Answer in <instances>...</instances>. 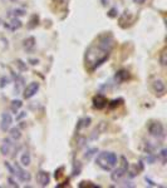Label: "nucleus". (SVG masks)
<instances>
[{
  "label": "nucleus",
  "mask_w": 167,
  "mask_h": 188,
  "mask_svg": "<svg viewBox=\"0 0 167 188\" xmlns=\"http://www.w3.org/2000/svg\"><path fill=\"white\" fill-rule=\"evenodd\" d=\"M15 141H13L12 138H5L3 141V144H2V147H0V152H2V154L4 155H10L13 152V149L16 147L15 145Z\"/></svg>",
  "instance_id": "nucleus-7"
},
{
  "label": "nucleus",
  "mask_w": 167,
  "mask_h": 188,
  "mask_svg": "<svg viewBox=\"0 0 167 188\" xmlns=\"http://www.w3.org/2000/svg\"><path fill=\"white\" fill-rule=\"evenodd\" d=\"M16 67L19 68V70L20 71H27L28 70V67H27V64H25V63L22 60V59H16Z\"/></svg>",
  "instance_id": "nucleus-24"
},
{
  "label": "nucleus",
  "mask_w": 167,
  "mask_h": 188,
  "mask_svg": "<svg viewBox=\"0 0 167 188\" xmlns=\"http://www.w3.org/2000/svg\"><path fill=\"white\" fill-rule=\"evenodd\" d=\"M35 179H37V183H38L40 187H47V186L50 183V174H49V172H47V171H39V172L37 173Z\"/></svg>",
  "instance_id": "nucleus-10"
},
{
  "label": "nucleus",
  "mask_w": 167,
  "mask_h": 188,
  "mask_svg": "<svg viewBox=\"0 0 167 188\" xmlns=\"http://www.w3.org/2000/svg\"><path fill=\"white\" fill-rule=\"evenodd\" d=\"M98 153V149L96 148V147H93V148H89V149H87V152L84 153V159H87V161H89L93 155H96Z\"/></svg>",
  "instance_id": "nucleus-21"
},
{
  "label": "nucleus",
  "mask_w": 167,
  "mask_h": 188,
  "mask_svg": "<svg viewBox=\"0 0 167 188\" xmlns=\"http://www.w3.org/2000/svg\"><path fill=\"white\" fill-rule=\"evenodd\" d=\"M113 48V38L111 34L99 37L96 45H91L86 51V67L89 71L98 69L104 61H107Z\"/></svg>",
  "instance_id": "nucleus-1"
},
{
  "label": "nucleus",
  "mask_w": 167,
  "mask_h": 188,
  "mask_svg": "<svg viewBox=\"0 0 167 188\" xmlns=\"http://www.w3.org/2000/svg\"><path fill=\"white\" fill-rule=\"evenodd\" d=\"M24 117H27V112H22L20 114H18L15 119H16V120H20V119H22V118H24Z\"/></svg>",
  "instance_id": "nucleus-34"
},
{
  "label": "nucleus",
  "mask_w": 167,
  "mask_h": 188,
  "mask_svg": "<svg viewBox=\"0 0 167 188\" xmlns=\"http://www.w3.org/2000/svg\"><path fill=\"white\" fill-rule=\"evenodd\" d=\"M144 181L147 182V183H148L151 187H157V183H155L152 179H150V178H148V177H144Z\"/></svg>",
  "instance_id": "nucleus-33"
},
{
  "label": "nucleus",
  "mask_w": 167,
  "mask_h": 188,
  "mask_svg": "<svg viewBox=\"0 0 167 188\" xmlns=\"http://www.w3.org/2000/svg\"><path fill=\"white\" fill-rule=\"evenodd\" d=\"M148 133L150 135L155 137L156 139L165 138V127L160 122H151L148 124Z\"/></svg>",
  "instance_id": "nucleus-4"
},
{
  "label": "nucleus",
  "mask_w": 167,
  "mask_h": 188,
  "mask_svg": "<svg viewBox=\"0 0 167 188\" xmlns=\"http://www.w3.org/2000/svg\"><path fill=\"white\" fill-rule=\"evenodd\" d=\"M20 163H22L23 167H28L30 163H32V157H30V153L27 151L22 154V157H20Z\"/></svg>",
  "instance_id": "nucleus-18"
},
{
  "label": "nucleus",
  "mask_w": 167,
  "mask_h": 188,
  "mask_svg": "<svg viewBox=\"0 0 167 188\" xmlns=\"http://www.w3.org/2000/svg\"><path fill=\"white\" fill-rule=\"evenodd\" d=\"M152 88H153V90H155L156 93H158V94H163L165 90H166L165 83H163V80H161V79L155 80V82L152 83Z\"/></svg>",
  "instance_id": "nucleus-15"
},
{
  "label": "nucleus",
  "mask_w": 167,
  "mask_h": 188,
  "mask_svg": "<svg viewBox=\"0 0 167 188\" xmlns=\"http://www.w3.org/2000/svg\"><path fill=\"white\" fill-rule=\"evenodd\" d=\"M106 131H107V123H106V122H101V123L98 124V127H96L94 131L92 132V134H91V139H96V138H98L99 135H101L102 133H104Z\"/></svg>",
  "instance_id": "nucleus-13"
},
{
  "label": "nucleus",
  "mask_w": 167,
  "mask_h": 188,
  "mask_svg": "<svg viewBox=\"0 0 167 188\" xmlns=\"http://www.w3.org/2000/svg\"><path fill=\"white\" fill-rule=\"evenodd\" d=\"M25 10L24 9H14L10 12V15H12L13 18H19V16H24L25 15Z\"/></svg>",
  "instance_id": "nucleus-22"
},
{
  "label": "nucleus",
  "mask_w": 167,
  "mask_h": 188,
  "mask_svg": "<svg viewBox=\"0 0 167 188\" xmlns=\"http://www.w3.org/2000/svg\"><path fill=\"white\" fill-rule=\"evenodd\" d=\"M22 131H20L19 127H13V128H10V138H12L13 141H19L20 138H22Z\"/></svg>",
  "instance_id": "nucleus-17"
},
{
  "label": "nucleus",
  "mask_w": 167,
  "mask_h": 188,
  "mask_svg": "<svg viewBox=\"0 0 167 188\" xmlns=\"http://www.w3.org/2000/svg\"><path fill=\"white\" fill-rule=\"evenodd\" d=\"M158 157H160L161 161H162V164H166V162H167V149L166 148H162L160 151V153H158Z\"/></svg>",
  "instance_id": "nucleus-25"
},
{
  "label": "nucleus",
  "mask_w": 167,
  "mask_h": 188,
  "mask_svg": "<svg viewBox=\"0 0 167 188\" xmlns=\"http://www.w3.org/2000/svg\"><path fill=\"white\" fill-rule=\"evenodd\" d=\"M92 103H93V107H94L96 109L101 110V109H104V108L107 107L108 100H107V98H106V97L103 96V94H97V96L93 97Z\"/></svg>",
  "instance_id": "nucleus-9"
},
{
  "label": "nucleus",
  "mask_w": 167,
  "mask_h": 188,
  "mask_svg": "<svg viewBox=\"0 0 167 188\" xmlns=\"http://www.w3.org/2000/svg\"><path fill=\"white\" fill-rule=\"evenodd\" d=\"M29 63L32 65H37V64H39V60L38 59H29Z\"/></svg>",
  "instance_id": "nucleus-35"
},
{
  "label": "nucleus",
  "mask_w": 167,
  "mask_h": 188,
  "mask_svg": "<svg viewBox=\"0 0 167 188\" xmlns=\"http://www.w3.org/2000/svg\"><path fill=\"white\" fill-rule=\"evenodd\" d=\"M128 167H130V164H128V161L126 159V157L124 155H122L121 157V165L118 167V168H116V169H112L111 172V179L113 181V182H121L122 181V178L124 176L127 174V172H128Z\"/></svg>",
  "instance_id": "nucleus-3"
},
{
  "label": "nucleus",
  "mask_w": 167,
  "mask_h": 188,
  "mask_svg": "<svg viewBox=\"0 0 167 188\" xmlns=\"http://www.w3.org/2000/svg\"><path fill=\"white\" fill-rule=\"evenodd\" d=\"M117 15H118V9H117V8H111V9L108 10V13H107V16L111 18V19L117 18Z\"/></svg>",
  "instance_id": "nucleus-26"
},
{
  "label": "nucleus",
  "mask_w": 167,
  "mask_h": 188,
  "mask_svg": "<svg viewBox=\"0 0 167 188\" xmlns=\"http://www.w3.org/2000/svg\"><path fill=\"white\" fill-rule=\"evenodd\" d=\"M130 79H131V73L127 69H119L116 71V74H114V80H116L118 84L126 83Z\"/></svg>",
  "instance_id": "nucleus-11"
},
{
  "label": "nucleus",
  "mask_w": 167,
  "mask_h": 188,
  "mask_svg": "<svg viewBox=\"0 0 167 188\" xmlns=\"http://www.w3.org/2000/svg\"><path fill=\"white\" fill-rule=\"evenodd\" d=\"M147 0H133V3H136V4H138V5H142V4H144Z\"/></svg>",
  "instance_id": "nucleus-36"
},
{
  "label": "nucleus",
  "mask_w": 167,
  "mask_h": 188,
  "mask_svg": "<svg viewBox=\"0 0 167 188\" xmlns=\"http://www.w3.org/2000/svg\"><path fill=\"white\" fill-rule=\"evenodd\" d=\"M118 157L114 152H101L96 158V164L104 172H111L117 165Z\"/></svg>",
  "instance_id": "nucleus-2"
},
{
  "label": "nucleus",
  "mask_w": 167,
  "mask_h": 188,
  "mask_svg": "<svg viewBox=\"0 0 167 188\" xmlns=\"http://www.w3.org/2000/svg\"><path fill=\"white\" fill-rule=\"evenodd\" d=\"M144 161L147 162L148 164H153V163H155V161H156V157L153 155V153H148V154H147V157H146V158H144Z\"/></svg>",
  "instance_id": "nucleus-30"
},
{
  "label": "nucleus",
  "mask_w": 167,
  "mask_h": 188,
  "mask_svg": "<svg viewBox=\"0 0 167 188\" xmlns=\"http://www.w3.org/2000/svg\"><path fill=\"white\" fill-rule=\"evenodd\" d=\"M22 107H23V102L20 99H13L12 103H10V110H12V113H14V114H16Z\"/></svg>",
  "instance_id": "nucleus-16"
},
{
  "label": "nucleus",
  "mask_w": 167,
  "mask_h": 188,
  "mask_svg": "<svg viewBox=\"0 0 167 188\" xmlns=\"http://www.w3.org/2000/svg\"><path fill=\"white\" fill-rule=\"evenodd\" d=\"M4 165H5V168L8 169V172H9L10 174H12V176H15V168H14L12 164H10L9 162H4Z\"/></svg>",
  "instance_id": "nucleus-29"
},
{
  "label": "nucleus",
  "mask_w": 167,
  "mask_h": 188,
  "mask_svg": "<svg viewBox=\"0 0 167 188\" xmlns=\"http://www.w3.org/2000/svg\"><path fill=\"white\" fill-rule=\"evenodd\" d=\"M14 168H15V177H18L19 181H22L24 183H29L30 181H32V174H30L28 171H25L19 163L14 164Z\"/></svg>",
  "instance_id": "nucleus-5"
},
{
  "label": "nucleus",
  "mask_w": 167,
  "mask_h": 188,
  "mask_svg": "<svg viewBox=\"0 0 167 188\" xmlns=\"http://www.w3.org/2000/svg\"><path fill=\"white\" fill-rule=\"evenodd\" d=\"M39 24V15L33 14L29 19V23H28V29H34L35 26H38Z\"/></svg>",
  "instance_id": "nucleus-19"
},
{
  "label": "nucleus",
  "mask_w": 167,
  "mask_h": 188,
  "mask_svg": "<svg viewBox=\"0 0 167 188\" xmlns=\"http://www.w3.org/2000/svg\"><path fill=\"white\" fill-rule=\"evenodd\" d=\"M63 171H64V167H59L58 169H55V172H54V177H55V179H59V178H60L62 174H63V173H62Z\"/></svg>",
  "instance_id": "nucleus-31"
},
{
  "label": "nucleus",
  "mask_w": 167,
  "mask_h": 188,
  "mask_svg": "<svg viewBox=\"0 0 167 188\" xmlns=\"http://www.w3.org/2000/svg\"><path fill=\"white\" fill-rule=\"evenodd\" d=\"M91 122H92V118L91 117H86V118H83V119H79L78 125H77V129L79 131L80 128H87V127H89Z\"/></svg>",
  "instance_id": "nucleus-20"
},
{
  "label": "nucleus",
  "mask_w": 167,
  "mask_h": 188,
  "mask_svg": "<svg viewBox=\"0 0 167 188\" xmlns=\"http://www.w3.org/2000/svg\"><path fill=\"white\" fill-rule=\"evenodd\" d=\"M9 82H10V79L6 75H3L2 78H0V88H5L9 84Z\"/></svg>",
  "instance_id": "nucleus-28"
},
{
  "label": "nucleus",
  "mask_w": 167,
  "mask_h": 188,
  "mask_svg": "<svg viewBox=\"0 0 167 188\" xmlns=\"http://www.w3.org/2000/svg\"><path fill=\"white\" fill-rule=\"evenodd\" d=\"M13 124V117H12V113L9 112H4L2 114V122H0V128H2L3 132H8L10 129Z\"/></svg>",
  "instance_id": "nucleus-8"
},
{
  "label": "nucleus",
  "mask_w": 167,
  "mask_h": 188,
  "mask_svg": "<svg viewBox=\"0 0 167 188\" xmlns=\"http://www.w3.org/2000/svg\"><path fill=\"white\" fill-rule=\"evenodd\" d=\"M22 26H23V23L20 22L18 18H13L12 20H10V23L4 24V28H6V29L10 30V31H15L16 29H20Z\"/></svg>",
  "instance_id": "nucleus-14"
},
{
  "label": "nucleus",
  "mask_w": 167,
  "mask_h": 188,
  "mask_svg": "<svg viewBox=\"0 0 167 188\" xmlns=\"http://www.w3.org/2000/svg\"><path fill=\"white\" fill-rule=\"evenodd\" d=\"M35 45H37V40L34 37H28L23 40V48L27 53H32L35 49Z\"/></svg>",
  "instance_id": "nucleus-12"
},
{
  "label": "nucleus",
  "mask_w": 167,
  "mask_h": 188,
  "mask_svg": "<svg viewBox=\"0 0 167 188\" xmlns=\"http://www.w3.org/2000/svg\"><path fill=\"white\" fill-rule=\"evenodd\" d=\"M12 2H15V0H12Z\"/></svg>",
  "instance_id": "nucleus-37"
},
{
  "label": "nucleus",
  "mask_w": 167,
  "mask_h": 188,
  "mask_svg": "<svg viewBox=\"0 0 167 188\" xmlns=\"http://www.w3.org/2000/svg\"><path fill=\"white\" fill-rule=\"evenodd\" d=\"M123 102V99H114V100H112V102H109L107 106L111 108V109H113V108H116V107H118L119 104Z\"/></svg>",
  "instance_id": "nucleus-27"
},
{
  "label": "nucleus",
  "mask_w": 167,
  "mask_h": 188,
  "mask_svg": "<svg viewBox=\"0 0 167 188\" xmlns=\"http://www.w3.org/2000/svg\"><path fill=\"white\" fill-rule=\"evenodd\" d=\"M8 183H9V186H12V187H19V184L16 183V181H14L13 179V177H8Z\"/></svg>",
  "instance_id": "nucleus-32"
},
{
  "label": "nucleus",
  "mask_w": 167,
  "mask_h": 188,
  "mask_svg": "<svg viewBox=\"0 0 167 188\" xmlns=\"http://www.w3.org/2000/svg\"><path fill=\"white\" fill-rule=\"evenodd\" d=\"M160 64L162 67H166L167 65V50L166 49L162 50V53L160 55Z\"/></svg>",
  "instance_id": "nucleus-23"
},
{
  "label": "nucleus",
  "mask_w": 167,
  "mask_h": 188,
  "mask_svg": "<svg viewBox=\"0 0 167 188\" xmlns=\"http://www.w3.org/2000/svg\"><path fill=\"white\" fill-rule=\"evenodd\" d=\"M40 88V84L38 82H32V83H29V84L24 88V92H23V97L25 99H30V98H33L35 94L38 93Z\"/></svg>",
  "instance_id": "nucleus-6"
}]
</instances>
